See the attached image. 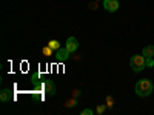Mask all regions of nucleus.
Returning a JSON list of instances; mask_svg holds the SVG:
<instances>
[{
	"label": "nucleus",
	"mask_w": 154,
	"mask_h": 115,
	"mask_svg": "<svg viewBox=\"0 0 154 115\" xmlns=\"http://www.w3.org/2000/svg\"><path fill=\"white\" fill-rule=\"evenodd\" d=\"M136 94L139 95V97H148L152 91H154V84H152V81L151 80H146V78H143V80H139L137 83H136Z\"/></svg>",
	"instance_id": "f257e3e1"
},
{
	"label": "nucleus",
	"mask_w": 154,
	"mask_h": 115,
	"mask_svg": "<svg viewBox=\"0 0 154 115\" xmlns=\"http://www.w3.org/2000/svg\"><path fill=\"white\" fill-rule=\"evenodd\" d=\"M130 65H131V69L134 72H140L142 69L146 68V58L143 54H137V55H133L131 60H130Z\"/></svg>",
	"instance_id": "f03ea898"
},
{
	"label": "nucleus",
	"mask_w": 154,
	"mask_h": 115,
	"mask_svg": "<svg viewBox=\"0 0 154 115\" xmlns=\"http://www.w3.org/2000/svg\"><path fill=\"white\" fill-rule=\"evenodd\" d=\"M119 6H120L119 0H103V8L108 12H116L119 9Z\"/></svg>",
	"instance_id": "7ed1b4c3"
},
{
	"label": "nucleus",
	"mask_w": 154,
	"mask_h": 115,
	"mask_svg": "<svg viewBox=\"0 0 154 115\" xmlns=\"http://www.w3.org/2000/svg\"><path fill=\"white\" fill-rule=\"evenodd\" d=\"M42 86H43V91L48 95H54L56 94V84H54L53 80H43L42 81Z\"/></svg>",
	"instance_id": "20e7f679"
},
{
	"label": "nucleus",
	"mask_w": 154,
	"mask_h": 115,
	"mask_svg": "<svg viewBox=\"0 0 154 115\" xmlns=\"http://www.w3.org/2000/svg\"><path fill=\"white\" fill-rule=\"evenodd\" d=\"M69 51L66 49V48H60L59 51H56V57H57V61H65V60H68V57H69Z\"/></svg>",
	"instance_id": "39448f33"
},
{
	"label": "nucleus",
	"mask_w": 154,
	"mask_h": 115,
	"mask_svg": "<svg viewBox=\"0 0 154 115\" xmlns=\"http://www.w3.org/2000/svg\"><path fill=\"white\" fill-rule=\"evenodd\" d=\"M69 52L72 54L74 51H77V48H79V42H77V38L75 37H69L68 40H66V46H65Z\"/></svg>",
	"instance_id": "423d86ee"
},
{
	"label": "nucleus",
	"mask_w": 154,
	"mask_h": 115,
	"mask_svg": "<svg viewBox=\"0 0 154 115\" xmlns=\"http://www.w3.org/2000/svg\"><path fill=\"white\" fill-rule=\"evenodd\" d=\"M142 54L145 55V58H148V57H154V46H152V45L145 46L143 51H142Z\"/></svg>",
	"instance_id": "0eeeda50"
},
{
	"label": "nucleus",
	"mask_w": 154,
	"mask_h": 115,
	"mask_svg": "<svg viewBox=\"0 0 154 115\" xmlns=\"http://www.w3.org/2000/svg\"><path fill=\"white\" fill-rule=\"evenodd\" d=\"M0 100H2L3 103H8V101L11 100V92H9V89H3L2 94H0Z\"/></svg>",
	"instance_id": "6e6552de"
},
{
	"label": "nucleus",
	"mask_w": 154,
	"mask_h": 115,
	"mask_svg": "<svg viewBox=\"0 0 154 115\" xmlns=\"http://www.w3.org/2000/svg\"><path fill=\"white\" fill-rule=\"evenodd\" d=\"M43 80L40 78V74H38V72H34L32 75H31V83L32 84H40Z\"/></svg>",
	"instance_id": "1a4fd4ad"
},
{
	"label": "nucleus",
	"mask_w": 154,
	"mask_h": 115,
	"mask_svg": "<svg viewBox=\"0 0 154 115\" xmlns=\"http://www.w3.org/2000/svg\"><path fill=\"white\" fill-rule=\"evenodd\" d=\"M48 46L53 49V51H59V49H60V43H59L57 40H49V42H48Z\"/></svg>",
	"instance_id": "9d476101"
},
{
	"label": "nucleus",
	"mask_w": 154,
	"mask_h": 115,
	"mask_svg": "<svg viewBox=\"0 0 154 115\" xmlns=\"http://www.w3.org/2000/svg\"><path fill=\"white\" fill-rule=\"evenodd\" d=\"M42 52H43V55H46V57H48V55L53 54V49H51L49 46H45V48L42 49Z\"/></svg>",
	"instance_id": "9b49d317"
},
{
	"label": "nucleus",
	"mask_w": 154,
	"mask_h": 115,
	"mask_svg": "<svg viewBox=\"0 0 154 115\" xmlns=\"http://www.w3.org/2000/svg\"><path fill=\"white\" fill-rule=\"evenodd\" d=\"M106 108H108L106 105H99V106H97V109H96V112H97V114H103Z\"/></svg>",
	"instance_id": "f8f14e48"
},
{
	"label": "nucleus",
	"mask_w": 154,
	"mask_h": 115,
	"mask_svg": "<svg viewBox=\"0 0 154 115\" xmlns=\"http://www.w3.org/2000/svg\"><path fill=\"white\" fill-rule=\"evenodd\" d=\"M154 66V60H152V57H148L146 58V68H152Z\"/></svg>",
	"instance_id": "ddd939ff"
},
{
	"label": "nucleus",
	"mask_w": 154,
	"mask_h": 115,
	"mask_svg": "<svg viewBox=\"0 0 154 115\" xmlns=\"http://www.w3.org/2000/svg\"><path fill=\"white\" fill-rule=\"evenodd\" d=\"M112 105H114L112 103V97H106V106L108 108H112Z\"/></svg>",
	"instance_id": "4468645a"
},
{
	"label": "nucleus",
	"mask_w": 154,
	"mask_h": 115,
	"mask_svg": "<svg viewBox=\"0 0 154 115\" xmlns=\"http://www.w3.org/2000/svg\"><path fill=\"white\" fill-rule=\"evenodd\" d=\"M93 114H94V112H93L91 109H83V111H82V115H93Z\"/></svg>",
	"instance_id": "2eb2a0df"
},
{
	"label": "nucleus",
	"mask_w": 154,
	"mask_h": 115,
	"mask_svg": "<svg viewBox=\"0 0 154 115\" xmlns=\"http://www.w3.org/2000/svg\"><path fill=\"white\" fill-rule=\"evenodd\" d=\"M69 106H75V100H69V101H68L66 108H69Z\"/></svg>",
	"instance_id": "dca6fc26"
}]
</instances>
